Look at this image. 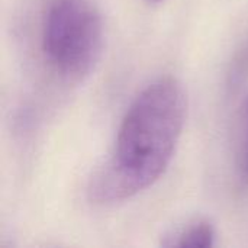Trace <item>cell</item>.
I'll return each mask as SVG.
<instances>
[{"label": "cell", "instance_id": "1", "mask_svg": "<svg viewBox=\"0 0 248 248\" xmlns=\"http://www.w3.org/2000/svg\"><path fill=\"white\" fill-rule=\"evenodd\" d=\"M186 108L183 86L176 78L148 84L122 118L112 155L90 182V201L112 205L153 186L174 157Z\"/></svg>", "mask_w": 248, "mask_h": 248}, {"label": "cell", "instance_id": "2", "mask_svg": "<svg viewBox=\"0 0 248 248\" xmlns=\"http://www.w3.org/2000/svg\"><path fill=\"white\" fill-rule=\"evenodd\" d=\"M103 23L92 0H49L42 13L41 51L48 67L64 80H80L97 62Z\"/></svg>", "mask_w": 248, "mask_h": 248}, {"label": "cell", "instance_id": "3", "mask_svg": "<svg viewBox=\"0 0 248 248\" xmlns=\"http://www.w3.org/2000/svg\"><path fill=\"white\" fill-rule=\"evenodd\" d=\"M217 231L211 221L195 219L185 227L167 235L163 241L164 247H195L206 248L215 246Z\"/></svg>", "mask_w": 248, "mask_h": 248}, {"label": "cell", "instance_id": "4", "mask_svg": "<svg viewBox=\"0 0 248 248\" xmlns=\"http://www.w3.org/2000/svg\"><path fill=\"white\" fill-rule=\"evenodd\" d=\"M237 174L241 189L248 190V99L243 106L240 118L237 145Z\"/></svg>", "mask_w": 248, "mask_h": 248}, {"label": "cell", "instance_id": "5", "mask_svg": "<svg viewBox=\"0 0 248 248\" xmlns=\"http://www.w3.org/2000/svg\"><path fill=\"white\" fill-rule=\"evenodd\" d=\"M145 1H148V3H161L164 0H145Z\"/></svg>", "mask_w": 248, "mask_h": 248}]
</instances>
